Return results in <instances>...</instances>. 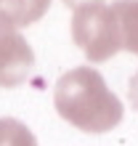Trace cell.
<instances>
[{
    "instance_id": "3957f363",
    "label": "cell",
    "mask_w": 138,
    "mask_h": 146,
    "mask_svg": "<svg viewBox=\"0 0 138 146\" xmlns=\"http://www.w3.org/2000/svg\"><path fill=\"white\" fill-rule=\"evenodd\" d=\"M34 66V53L27 37L13 24L0 19V88H19Z\"/></svg>"
},
{
    "instance_id": "277c9868",
    "label": "cell",
    "mask_w": 138,
    "mask_h": 146,
    "mask_svg": "<svg viewBox=\"0 0 138 146\" xmlns=\"http://www.w3.org/2000/svg\"><path fill=\"white\" fill-rule=\"evenodd\" d=\"M48 8H50V0H0V19L21 29L40 21L48 13Z\"/></svg>"
},
{
    "instance_id": "5b68a950",
    "label": "cell",
    "mask_w": 138,
    "mask_h": 146,
    "mask_svg": "<svg viewBox=\"0 0 138 146\" xmlns=\"http://www.w3.org/2000/svg\"><path fill=\"white\" fill-rule=\"evenodd\" d=\"M111 8H114L117 21H119L122 50L138 56V0H117Z\"/></svg>"
},
{
    "instance_id": "6da1fadb",
    "label": "cell",
    "mask_w": 138,
    "mask_h": 146,
    "mask_svg": "<svg viewBox=\"0 0 138 146\" xmlns=\"http://www.w3.org/2000/svg\"><path fill=\"white\" fill-rule=\"evenodd\" d=\"M53 106L69 125L85 133H106L122 119V101L93 66H74L58 77Z\"/></svg>"
},
{
    "instance_id": "7a4b0ae2",
    "label": "cell",
    "mask_w": 138,
    "mask_h": 146,
    "mask_svg": "<svg viewBox=\"0 0 138 146\" xmlns=\"http://www.w3.org/2000/svg\"><path fill=\"white\" fill-rule=\"evenodd\" d=\"M72 40L93 64L109 61L117 50H122L119 21L111 5H85L72 16Z\"/></svg>"
},
{
    "instance_id": "8992f818",
    "label": "cell",
    "mask_w": 138,
    "mask_h": 146,
    "mask_svg": "<svg viewBox=\"0 0 138 146\" xmlns=\"http://www.w3.org/2000/svg\"><path fill=\"white\" fill-rule=\"evenodd\" d=\"M0 146H37V138L24 122L0 117Z\"/></svg>"
},
{
    "instance_id": "ba28073f",
    "label": "cell",
    "mask_w": 138,
    "mask_h": 146,
    "mask_svg": "<svg viewBox=\"0 0 138 146\" xmlns=\"http://www.w3.org/2000/svg\"><path fill=\"white\" fill-rule=\"evenodd\" d=\"M64 3L77 11V8H85V5H98V3H104V0H64Z\"/></svg>"
},
{
    "instance_id": "52a82bcc",
    "label": "cell",
    "mask_w": 138,
    "mask_h": 146,
    "mask_svg": "<svg viewBox=\"0 0 138 146\" xmlns=\"http://www.w3.org/2000/svg\"><path fill=\"white\" fill-rule=\"evenodd\" d=\"M127 98H130V104L133 109L138 111V72L130 77V85H127Z\"/></svg>"
}]
</instances>
